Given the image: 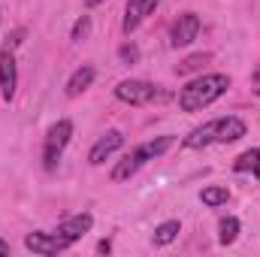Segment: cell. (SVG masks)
Wrapping results in <instances>:
<instances>
[{"mask_svg": "<svg viewBox=\"0 0 260 257\" xmlns=\"http://www.w3.org/2000/svg\"><path fill=\"white\" fill-rule=\"evenodd\" d=\"M230 88V76L224 73H209V76H200L194 82H188L179 94V106L185 112H200L206 109L209 103H215L224 91Z\"/></svg>", "mask_w": 260, "mask_h": 257, "instance_id": "obj_1", "label": "cell"}, {"mask_svg": "<svg viewBox=\"0 0 260 257\" xmlns=\"http://www.w3.org/2000/svg\"><path fill=\"white\" fill-rule=\"evenodd\" d=\"M115 97H118L121 103H130V106H145V103L157 100L160 91H157V85H151V82H142V79H124V82L115 85Z\"/></svg>", "mask_w": 260, "mask_h": 257, "instance_id": "obj_2", "label": "cell"}, {"mask_svg": "<svg viewBox=\"0 0 260 257\" xmlns=\"http://www.w3.org/2000/svg\"><path fill=\"white\" fill-rule=\"evenodd\" d=\"M73 136V121L70 118H61L58 124L49 127V136H46V167H55V160L61 157V151L67 148Z\"/></svg>", "mask_w": 260, "mask_h": 257, "instance_id": "obj_3", "label": "cell"}, {"mask_svg": "<svg viewBox=\"0 0 260 257\" xmlns=\"http://www.w3.org/2000/svg\"><path fill=\"white\" fill-rule=\"evenodd\" d=\"M145 160H151L148 148H145V145H136L133 151H127V154L115 164V170H112V182H127L130 176H136V173L145 167Z\"/></svg>", "mask_w": 260, "mask_h": 257, "instance_id": "obj_4", "label": "cell"}, {"mask_svg": "<svg viewBox=\"0 0 260 257\" xmlns=\"http://www.w3.org/2000/svg\"><path fill=\"white\" fill-rule=\"evenodd\" d=\"M197 34H200V15H194V12H185V15H179V18L173 21L170 43H173L176 49L191 46V43L197 40Z\"/></svg>", "mask_w": 260, "mask_h": 257, "instance_id": "obj_5", "label": "cell"}, {"mask_svg": "<svg viewBox=\"0 0 260 257\" xmlns=\"http://www.w3.org/2000/svg\"><path fill=\"white\" fill-rule=\"evenodd\" d=\"M67 245L70 242H64L58 233H40V230H34V233L24 236V248L34 251V254H58V251H64Z\"/></svg>", "mask_w": 260, "mask_h": 257, "instance_id": "obj_6", "label": "cell"}, {"mask_svg": "<svg viewBox=\"0 0 260 257\" xmlns=\"http://www.w3.org/2000/svg\"><path fill=\"white\" fill-rule=\"evenodd\" d=\"M121 142H124V136H121L118 130H106V133L94 142V148H91V154H88V164H94V167L106 164V157L115 154V151L121 148Z\"/></svg>", "mask_w": 260, "mask_h": 257, "instance_id": "obj_7", "label": "cell"}, {"mask_svg": "<svg viewBox=\"0 0 260 257\" xmlns=\"http://www.w3.org/2000/svg\"><path fill=\"white\" fill-rule=\"evenodd\" d=\"M91 227H94V218H91L88 212H82V215H73V218L61 221L55 233H58L64 242H70V245H73V242H76V239H82V236H85Z\"/></svg>", "mask_w": 260, "mask_h": 257, "instance_id": "obj_8", "label": "cell"}, {"mask_svg": "<svg viewBox=\"0 0 260 257\" xmlns=\"http://www.w3.org/2000/svg\"><path fill=\"white\" fill-rule=\"evenodd\" d=\"M15 85H18V76H15V55L9 49L0 52V94L3 100L9 103L15 97Z\"/></svg>", "mask_w": 260, "mask_h": 257, "instance_id": "obj_9", "label": "cell"}, {"mask_svg": "<svg viewBox=\"0 0 260 257\" xmlns=\"http://www.w3.org/2000/svg\"><path fill=\"white\" fill-rule=\"evenodd\" d=\"M157 3H160V0H127V6H124V24H121L124 34H133V30L142 24V18L154 12Z\"/></svg>", "mask_w": 260, "mask_h": 257, "instance_id": "obj_10", "label": "cell"}, {"mask_svg": "<svg viewBox=\"0 0 260 257\" xmlns=\"http://www.w3.org/2000/svg\"><path fill=\"white\" fill-rule=\"evenodd\" d=\"M245 136V121L242 118H218V127H215V142H236Z\"/></svg>", "mask_w": 260, "mask_h": 257, "instance_id": "obj_11", "label": "cell"}, {"mask_svg": "<svg viewBox=\"0 0 260 257\" xmlns=\"http://www.w3.org/2000/svg\"><path fill=\"white\" fill-rule=\"evenodd\" d=\"M94 76H97V73H94V67H88V64L79 67V70L70 76V82H67V97H79L82 91H88V88H91V82H94Z\"/></svg>", "mask_w": 260, "mask_h": 257, "instance_id": "obj_12", "label": "cell"}, {"mask_svg": "<svg viewBox=\"0 0 260 257\" xmlns=\"http://www.w3.org/2000/svg\"><path fill=\"white\" fill-rule=\"evenodd\" d=\"M215 127H218V118H215V121H206L203 127L191 130V133L185 136V145H188V148H206L209 142H215Z\"/></svg>", "mask_w": 260, "mask_h": 257, "instance_id": "obj_13", "label": "cell"}, {"mask_svg": "<svg viewBox=\"0 0 260 257\" xmlns=\"http://www.w3.org/2000/svg\"><path fill=\"white\" fill-rule=\"evenodd\" d=\"M179 233H182V224H179V221H164V224L154 230V245H170V242H176Z\"/></svg>", "mask_w": 260, "mask_h": 257, "instance_id": "obj_14", "label": "cell"}, {"mask_svg": "<svg viewBox=\"0 0 260 257\" xmlns=\"http://www.w3.org/2000/svg\"><path fill=\"white\" fill-rule=\"evenodd\" d=\"M236 236H239V221L236 218H224L221 221V245H233L236 242Z\"/></svg>", "mask_w": 260, "mask_h": 257, "instance_id": "obj_15", "label": "cell"}, {"mask_svg": "<svg viewBox=\"0 0 260 257\" xmlns=\"http://www.w3.org/2000/svg\"><path fill=\"white\" fill-rule=\"evenodd\" d=\"M206 61H209V55H206V52H197V55H191V58H185L182 64L176 67V73H179V76H188V73H197V70H200V67L206 64Z\"/></svg>", "mask_w": 260, "mask_h": 257, "instance_id": "obj_16", "label": "cell"}, {"mask_svg": "<svg viewBox=\"0 0 260 257\" xmlns=\"http://www.w3.org/2000/svg\"><path fill=\"white\" fill-rule=\"evenodd\" d=\"M260 157V148H248V151H242L239 157H236V164H233V170L236 173H248V170H254V164H257Z\"/></svg>", "mask_w": 260, "mask_h": 257, "instance_id": "obj_17", "label": "cell"}, {"mask_svg": "<svg viewBox=\"0 0 260 257\" xmlns=\"http://www.w3.org/2000/svg\"><path fill=\"white\" fill-rule=\"evenodd\" d=\"M227 197H230L227 188H206V191L200 194V200L206 206H221V203H227Z\"/></svg>", "mask_w": 260, "mask_h": 257, "instance_id": "obj_18", "label": "cell"}, {"mask_svg": "<svg viewBox=\"0 0 260 257\" xmlns=\"http://www.w3.org/2000/svg\"><path fill=\"white\" fill-rule=\"evenodd\" d=\"M173 142H176V136H157V139L145 142V148H148V154H151V157H160V154H164Z\"/></svg>", "mask_w": 260, "mask_h": 257, "instance_id": "obj_19", "label": "cell"}, {"mask_svg": "<svg viewBox=\"0 0 260 257\" xmlns=\"http://www.w3.org/2000/svg\"><path fill=\"white\" fill-rule=\"evenodd\" d=\"M88 34H91V15H82V18L73 24V40L82 43V40H88Z\"/></svg>", "mask_w": 260, "mask_h": 257, "instance_id": "obj_20", "label": "cell"}, {"mask_svg": "<svg viewBox=\"0 0 260 257\" xmlns=\"http://www.w3.org/2000/svg\"><path fill=\"white\" fill-rule=\"evenodd\" d=\"M118 61H121V64H136V61H139V49H136V46H133V43H124V46H121V49H118Z\"/></svg>", "mask_w": 260, "mask_h": 257, "instance_id": "obj_21", "label": "cell"}, {"mask_svg": "<svg viewBox=\"0 0 260 257\" xmlns=\"http://www.w3.org/2000/svg\"><path fill=\"white\" fill-rule=\"evenodd\" d=\"M21 43H24V27H18V30H12V37L6 40V46H3V49H9V52H15V49H18Z\"/></svg>", "mask_w": 260, "mask_h": 257, "instance_id": "obj_22", "label": "cell"}, {"mask_svg": "<svg viewBox=\"0 0 260 257\" xmlns=\"http://www.w3.org/2000/svg\"><path fill=\"white\" fill-rule=\"evenodd\" d=\"M251 91H254V94H260V64L254 67V73H251Z\"/></svg>", "mask_w": 260, "mask_h": 257, "instance_id": "obj_23", "label": "cell"}, {"mask_svg": "<svg viewBox=\"0 0 260 257\" xmlns=\"http://www.w3.org/2000/svg\"><path fill=\"white\" fill-rule=\"evenodd\" d=\"M109 248H112V245H109V242H106V239H103V242H100V245H97V251H100V254H106V251H109Z\"/></svg>", "mask_w": 260, "mask_h": 257, "instance_id": "obj_24", "label": "cell"}, {"mask_svg": "<svg viewBox=\"0 0 260 257\" xmlns=\"http://www.w3.org/2000/svg\"><path fill=\"white\" fill-rule=\"evenodd\" d=\"M9 254V242H3V239H0V257H6Z\"/></svg>", "mask_w": 260, "mask_h": 257, "instance_id": "obj_25", "label": "cell"}, {"mask_svg": "<svg viewBox=\"0 0 260 257\" xmlns=\"http://www.w3.org/2000/svg\"><path fill=\"white\" fill-rule=\"evenodd\" d=\"M251 173H254V176L260 179V157H257V164H254V170H251Z\"/></svg>", "mask_w": 260, "mask_h": 257, "instance_id": "obj_26", "label": "cell"}, {"mask_svg": "<svg viewBox=\"0 0 260 257\" xmlns=\"http://www.w3.org/2000/svg\"><path fill=\"white\" fill-rule=\"evenodd\" d=\"M85 3H88V6H97V3H103V0H85Z\"/></svg>", "mask_w": 260, "mask_h": 257, "instance_id": "obj_27", "label": "cell"}]
</instances>
